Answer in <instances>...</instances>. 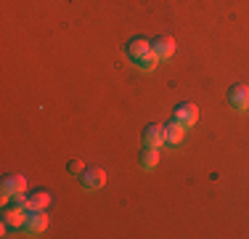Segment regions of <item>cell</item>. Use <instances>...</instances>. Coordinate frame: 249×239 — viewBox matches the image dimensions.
Instances as JSON below:
<instances>
[{
    "label": "cell",
    "instance_id": "cell-10",
    "mask_svg": "<svg viewBox=\"0 0 249 239\" xmlns=\"http://www.w3.org/2000/svg\"><path fill=\"white\" fill-rule=\"evenodd\" d=\"M24 202H27L29 210H45L51 205V194H48V189L29 191V194H24Z\"/></svg>",
    "mask_w": 249,
    "mask_h": 239
},
{
    "label": "cell",
    "instance_id": "cell-4",
    "mask_svg": "<svg viewBox=\"0 0 249 239\" xmlns=\"http://www.w3.org/2000/svg\"><path fill=\"white\" fill-rule=\"evenodd\" d=\"M80 183L85 191H101L106 186V170L104 167H85L80 173Z\"/></svg>",
    "mask_w": 249,
    "mask_h": 239
},
{
    "label": "cell",
    "instance_id": "cell-5",
    "mask_svg": "<svg viewBox=\"0 0 249 239\" xmlns=\"http://www.w3.org/2000/svg\"><path fill=\"white\" fill-rule=\"evenodd\" d=\"M141 141H143V146H162L167 141V128L162 122H149L141 133Z\"/></svg>",
    "mask_w": 249,
    "mask_h": 239
},
{
    "label": "cell",
    "instance_id": "cell-7",
    "mask_svg": "<svg viewBox=\"0 0 249 239\" xmlns=\"http://www.w3.org/2000/svg\"><path fill=\"white\" fill-rule=\"evenodd\" d=\"M173 120L183 122L186 128H191V125H196V120H199V106H196V104H191V101H183V104H178V106H175Z\"/></svg>",
    "mask_w": 249,
    "mask_h": 239
},
{
    "label": "cell",
    "instance_id": "cell-1",
    "mask_svg": "<svg viewBox=\"0 0 249 239\" xmlns=\"http://www.w3.org/2000/svg\"><path fill=\"white\" fill-rule=\"evenodd\" d=\"M124 53H127V59L135 67L143 69V72H151L159 64V56L151 51V40H146V38H133L124 45Z\"/></svg>",
    "mask_w": 249,
    "mask_h": 239
},
{
    "label": "cell",
    "instance_id": "cell-11",
    "mask_svg": "<svg viewBox=\"0 0 249 239\" xmlns=\"http://www.w3.org/2000/svg\"><path fill=\"white\" fill-rule=\"evenodd\" d=\"M159 162V149L157 146H143L138 152V165L143 167V170H154Z\"/></svg>",
    "mask_w": 249,
    "mask_h": 239
},
{
    "label": "cell",
    "instance_id": "cell-2",
    "mask_svg": "<svg viewBox=\"0 0 249 239\" xmlns=\"http://www.w3.org/2000/svg\"><path fill=\"white\" fill-rule=\"evenodd\" d=\"M27 218H29V207H27L24 197H21V199L14 202V205H5L3 207V231H8V229H24Z\"/></svg>",
    "mask_w": 249,
    "mask_h": 239
},
{
    "label": "cell",
    "instance_id": "cell-9",
    "mask_svg": "<svg viewBox=\"0 0 249 239\" xmlns=\"http://www.w3.org/2000/svg\"><path fill=\"white\" fill-rule=\"evenodd\" d=\"M24 229L29 231V234H43V231L48 229V215H45V210H29V218H27Z\"/></svg>",
    "mask_w": 249,
    "mask_h": 239
},
{
    "label": "cell",
    "instance_id": "cell-6",
    "mask_svg": "<svg viewBox=\"0 0 249 239\" xmlns=\"http://www.w3.org/2000/svg\"><path fill=\"white\" fill-rule=\"evenodd\" d=\"M228 104L233 106L236 112L249 109V85H241V82L231 85V88H228Z\"/></svg>",
    "mask_w": 249,
    "mask_h": 239
},
{
    "label": "cell",
    "instance_id": "cell-3",
    "mask_svg": "<svg viewBox=\"0 0 249 239\" xmlns=\"http://www.w3.org/2000/svg\"><path fill=\"white\" fill-rule=\"evenodd\" d=\"M0 194H3V199H21V197L27 194V181L24 176H19V173H5L3 181H0Z\"/></svg>",
    "mask_w": 249,
    "mask_h": 239
},
{
    "label": "cell",
    "instance_id": "cell-12",
    "mask_svg": "<svg viewBox=\"0 0 249 239\" xmlns=\"http://www.w3.org/2000/svg\"><path fill=\"white\" fill-rule=\"evenodd\" d=\"M164 128H167V143H180L183 136H186V125L178 122V120H170V122H164Z\"/></svg>",
    "mask_w": 249,
    "mask_h": 239
},
{
    "label": "cell",
    "instance_id": "cell-13",
    "mask_svg": "<svg viewBox=\"0 0 249 239\" xmlns=\"http://www.w3.org/2000/svg\"><path fill=\"white\" fill-rule=\"evenodd\" d=\"M67 170H69V176H80L82 170H85V162H82V159H69L67 162Z\"/></svg>",
    "mask_w": 249,
    "mask_h": 239
},
{
    "label": "cell",
    "instance_id": "cell-8",
    "mask_svg": "<svg viewBox=\"0 0 249 239\" xmlns=\"http://www.w3.org/2000/svg\"><path fill=\"white\" fill-rule=\"evenodd\" d=\"M151 51L159 56V61L162 59H170L175 53V38L173 35H159V38L151 40Z\"/></svg>",
    "mask_w": 249,
    "mask_h": 239
}]
</instances>
